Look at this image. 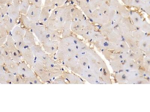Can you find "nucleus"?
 Here are the masks:
<instances>
[{
    "instance_id": "nucleus-4",
    "label": "nucleus",
    "mask_w": 150,
    "mask_h": 112,
    "mask_svg": "<svg viewBox=\"0 0 150 112\" xmlns=\"http://www.w3.org/2000/svg\"><path fill=\"white\" fill-rule=\"evenodd\" d=\"M39 41L42 43L50 41V35L47 27L44 25L36 24L32 29Z\"/></svg>"
},
{
    "instance_id": "nucleus-16",
    "label": "nucleus",
    "mask_w": 150,
    "mask_h": 112,
    "mask_svg": "<svg viewBox=\"0 0 150 112\" xmlns=\"http://www.w3.org/2000/svg\"><path fill=\"white\" fill-rule=\"evenodd\" d=\"M26 30L21 27H15L12 31V36L15 42H19L23 41Z\"/></svg>"
},
{
    "instance_id": "nucleus-34",
    "label": "nucleus",
    "mask_w": 150,
    "mask_h": 112,
    "mask_svg": "<svg viewBox=\"0 0 150 112\" xmlns=\"http://www.w3.org/2000/svg\"><path fill=\"white\" fill-rule=\"evenodd\" d=\"M133 35L134 38L137 40L139 42H140L146 36L145 33L142 31L137 30L133 33Z\"/></svg>"
},
{
    "instance_id": "nucleus-18",
    "label": "nucleus",
    "mask_w": 150,
    "mask_h": 112,
    "mask_svg": "<svg viewBox=\"0 0 150 112\" xmlns=\"http://www.w3.org/2000/svg\"><path fill=\"white\" fill-rule=\"evenodd\" d=\"M45 68L47 70L52 71L62 72V68L61 65L56 61L50 58L45 64Z\"/></svg>"
},
{
    "instance_id": "nucleus-48",
    "label": "nucleus",
    "mask_w": 150,
    "mask_h": 112,
    "mask_svg": "<svg viewBox=\"0 0 150 112\" xmlns=\"http://www.w3.org/2000/svg\"><path fill=\"white\" fill-rule=\"evenodd\" d=\"M11 1L12 3L13 4V0H11Z\"/></svg>"
},
{
    "instance_id": "nucleus-20",
    "label": "nucleus",
    "mask_w": 150,
    "mask_h": 112,
    "mask_svg": "<svg viewBox=\"0 0 150 112\" xmlns=\"http://www.w3.org/2000/svg\"><path fill=\"white\" fill-rule=\"evenodd\" d=\"M53 9L50 6H44L41 9L40 18V22L44 25L49 20L51 14V12Z\"/></svg>"
},
{
    "instance_id": "nucleus-26",
    "label": "nucleus",
    "mask_w": 150,
    "mask_h": 112,
    "mask_svg": "<svg viewBox=\"0 0 150 112\" xmlns=\"http://www.w3.org/2000/svg\"><path fill=\"white\" fill-rule=\"evenodd\" d=\"M127 71L125 70L117 72L115 75V79L119 83H126L127 82Z\"/></svg>"
},
{
    "instance_id": "nucleus-31",
    "label": "nucleus",
    "mask_w": 150,
    "mask_h": 112,
    "mask_svg": "<svg viewBox=\"0 0 150 112\" xmlns=\"http://www.w3.org/2000/svg\"><path fill=\"white\" fill-rule=\"evenodd\" d=\"M30 5L31 4L29 1H28V2L21 1L20 6L21 14L26 15Z\"/></svg>"
},
{
    "instance_id": "nucleus-25",
    "label": "nucleus",
    "mask_w": 150,
    "mask_h": 112,
    "mask_svg": "<svg viewBox=\"0 0 150 112\" xmlns=\"http://www.w3.org/2000/svg\"><path fill=\"white\" fill-rule=\"evenodd\" d=\"M129 48L126 42L123 41L118 44L115 45L114 51L116 52L125 53L129 52Z\"/></svg>"
},
{
    "instance_id": "nucleus-38",
    "label": "nucleus",
    "mask_w": 150,
    "mask_h": 112,
    "mask_svg": "<svg viewBox=\"0 0 150 112\" xmlns=\"http://www.w3.org/2000/svg\"><path fill=\"white\" fill-rule=\"evenodd\" d=\"M56 4V0H45L44 6H50L54 9Z\"/></svg>"
},
{
    "instance_id": "nucleus-42",
    "label": "nucleus",
    "mask_w": 150,
    "mask_h": 112,
    "mask_svg": "<svg viewBox=\"0 0 150 112\" xmlns=\"http://www.w3.org/2000/svg\"><path fill=\"white\" fill-rule=\"evenodd\" d=\"M143 8L146 13L150 15V1L147 3L144 4Z\"/></svg>"
},
{
    "instance_id": "nucleus-32",
    "label": "nucleus",
    "mask_w": 150,
    "mask_h": 112,
    "mask_svg": "<svg viewBox=\"0 0 150 112\" xmlns=\"http://www.w3.org/2000/svg\"><path fill=\"white\" fill-rule=\"evenodd\" d=\"M111 67L112 70L116 72L125 70L123 62L112 61L110 62Z\"/></svg>"
},
{
    "instance_id": "nucleus-2",
    "label": "nucleus",
    "mask_w": 150,
    "mask_h": 112,
    "mask_svg": "<svg viewBox=\"0 0 150 112\" xmlns=\"http://www.w3.org/2000/svg\"><path fill=\"white\" fill-rule=\"evenodd\" d=\"M71 5L65 4L60 7L55 8L51 13L50 19L56 20L64 26L66 22H72Z\"/></svg>"
},
{
    "instance_id": "nucleus-36",
    "label": "nucleus",
    "mask_w": 150,
    "mask_h": 112,
    "mask_svg": "<svg viewBox=\"0 0 150 112\" xmlns=\"http://www.w3.org/2000/svg\"><path fill=\"white\" fill-rule=\"evenodd\" d=\"M139 27L143 32L150 33V25L146 21H143Z\"/></svg>"
},
{
    "instance_id": "nucleus-43",
    "label": "nucleus",
    "mask_w": 150,
    "mask_h": 112,
    "mask_svg": "<svg viewBox=\"0 0 150 112\" xmlns=\"http://www.w3.org/2000/svg\"><path fill=\"white\" fill-rule=\"evenodd\" d=\"M67 0H56V6L60 7L65 4Z\"/></svg>"
},
{
    "instance_id": "nucleus-30",
    "label": "nucleus",
    "mask_w": 150,
    "mask_h": 112,
    "mask_svg": "<svg viewBox=\"0 0 150 112\" xmlns=\"http://www.w3.org/2000/svg\"><path fill=\"white\" fill-rule=\"evenodd\" d=\"M139 46L142 51L145 52L147 48L150 45V36H146L141 41L139 42Z\"/></svg>"
},
{
    "instance_id": "nucleus-47",
    "label": "nucleus",
    "mask_w": 150,
    "mask_h": 112,
    "mask_svg": "<svg viewBox=\"0 0 150 112\" xmlns=\"http://www.w3.org/2000/svg\"><path fill=\"white\" fill-rule=\"evenodd\" d=\"M149 82V84H150V77L148 78V79Z\"/></svg>"
},
{
    "instance_id": "nucleus-39",
    "label": "nucleus",
    "mask_w": 150,
    "mask_h": 112,
    "mask_svg": "<svg viewBox=\"0 0 150 112\" xmlns=\"http://www.w3.org/2000/svg\"><path fill=\"white\" fill-rule=\"evenodd\" d=\"M150 68V58L148 57L144 58V68L146 70H148Z\"/></svg>"
},
{
    "instance_id": "nucleus-12",
    "label": "nucleus",
    "mask_w": 150,
    "mask_h": 112,
    "mask_svg": "<svg viewBox=\"0 0 150 112\" xmlns=\"http://www.w3.org/2000/svg\"><path fill=\"white\" fill-rule=\"evenodd\" d=\"M4 59L5 68L9 72L13 74H18V66L16 62L12 59L10 57H4Z\"/></svg>"
},
{
    "instance_id": "nucleus-19",
    "label": "nucleus",
    "mask_w": 150,
    "mask_h": 112,
    "mask_svg": "<svg viewBox=\"0 0 150 112\" xmlns=\"http://www.w3.org/2000/svg\"><path fill=\"white\" fill-rule=\"evenodd\" d=\"M20 14V6L13 4L8 6V15L15 21H17Z\"/></svg>"
},
{
    "instance_id": "nucleus-14",
    "label": "nucleus",
    "mask_w": 150,
    "mask_h": 112,
    "mask_svg": "<svg viewBox=\"0 0 150 112\" xmlns=\"http://www.w3.org/2000/svg\"><path fill=\"white\" fill-rule=\"evenodd\" d=\"M33 71L31 70L24 62H21L18 66V73L23 78H28L35 76Z\"/></svg>"
},
{
    "instance_id": "nucleus-15",
    "label": "nucleus",
    "mask_w": 150,
    "mask_h": 112,
    "mask_svg": "<svg viewBox=\"0 0 150 112\" xmlns=\"http://www.w3.org/2000/svg\"><path fill=\"white\" fill-rule=\"evenodd\" d=\"M20 52L26 63L33 67L35 62V57L30 48H26Z\"/></svg>"
},
{
    "instance_id": "nucleus-7",
    "label": "nucleus",
    "mask_w": 150,
    "mask_h": 112,
    "mask_svg": "<svg viewBox=\"0 0 150 112\" xmlns=\"http://www.w3.org/2000/svg\"><path fill=\"white\" fill-rule=\"evenodd\" d=\"M30 49L35 57V62L38 61L42 62L45 65L47 61L50 58L47 55L45 54V52L43 51L41 47L39 45H35L30 48Z\"/></svg>"
},
{
    "instance_id": "nucleus-6",
    "label": "nucleus",
    "mask_w": 150,
    "mask_h": 112,
    "mask_svg": "<svg viewBox=\"0 0 150 112\" xmlns=\"http://www.w3.org/2000/svg\"><path fill=\"white\" fill-rule=\"evenodd\" d=\"M9 48L10 52L11 58L16 63H19L21 61V54L19 50L16 46L15 42L12 36L8 34L7 39L5 43Z\"/></svg>"
},
{
    "instance_id": "nucleus-22",
    "label": "nucleus",
    "mask_w": 150,
    "mask_h": 112,
    "mask_svg": "<svg viewBox=\"0 0 150 112\" xmlns=\"http://www.w3.org/2000/svg\"><path fill=\"white\" fill-rule=\"evenodd\" d=\"M63 76L69 83L71 84H84V81L80 77L74 74L68 73H64Z\"/></svg>"
},
{
    "instance_id": "nucleus-33",
    "label": "nucleus",
    "mask_w": 150,
    "mask_h": 112,
    "mask_svg": "<svg viewBox=\"0 0 150 112\" xmlns=\"http://www.w3.org/2000/svg\"><path fill=\"white\" fill-rule=\"evenodd\" d=\"M72 22H66L64 25L63 30L62 34V38H65L70 36L71 33V26Z\"/></svg>"
},
{
    "instance_id": "nucleus-17",
    "label": "nucleus",
    "mask_w": 150,
    "mask_h": 112,
    "mask_svg": "<svg viewBox=\"0 0 150 112\" xmlns=\"http://www.w3.org/2000/svg\"><path fill=\"white\" fill-rule=\"evenodd\" d=\"M16 21L11 18L8 14L0 19V24L4 26L8 32L13 30L16 26Z\"/></svg>"
},
{
    "instance_id": "nucleus-41",
    "label": "nucleus",
    "mask_w": 150,
    "mask_h": 112,
    "mask_svg": "<svg viewBox=\"0 0 150 112\" xmlns=\"http://www.w3.org/2000/svg\"><path fill=\"white\" fill-rule=\"evenodd\" d=\"M53 84H66L67 83L65 82L63 77L60 76L58 78L55 80L53 83Z\"/></svg>"
},
{
    "instance_id": "nucleus-8",
    "label": "nucleus",
    "mask_w": 150,
    "mask_h": 112,
    "mask_svg": "<svg viewBox=\"0 0 150 112\" xmlns=\"http://www.w3.org/2000/svg\"><path fill=\"white\" fill-rule=\"evenodd\" d=\"M41 9L31 5L26 15L33 23L37 24L40 21Z\"/></svg>"
},
{
    "instance_id": "nucleus-46",
    "label": "nucleus",
    "mask_w": 150,
    "mask_h": 112,
    "mask_svg": "<svg viewBox=\"0 0 150 112\" xmlns=\"http://www.w3.org/2000/svg\"><path fill=\"white\" fill-rule=\"evenodd\" d=\"M21 1H25V2H28L29 1L30 2V0H21Z\"/></svg>"
},
{
    "instance_id": "nucleus-29",
    "label": "nucleus",
    "mask_w": 150,
    "mask_h": 112,
    "mask_svg": "<svg viewBox=\"0 0 150 112\" xmlns=\"http://www.w3.org/2000/svg\"><path fill=\"white\" fill-rule=\"evenodd\" d=\"M20 18L21 23L27 29H32L36 24L33 23L25 15L21 14Z\"/></svg>"
},
{
    "instance_id": "nucleus-45",
    "label": "nucleus",
    "mask_w": 150,
    "mask_h": 112,
    "mask_svg": "<svg viewBox=\"0 0 150 112\" xmlns=\"http://www.w3.org/2000/svg\"><path fill=\"white\" fill-rule=\"evenodd\" d=\"M145 52L146 55L147 57L150 58V45L148 47V48H147Z\"/></svg>"
},
{
    "instance_id": "nucleus-10",
    "label": "nucleus",
    "mask_w": 150,
    "mask_h": 112,
    "mask_svg": "<svg viewBox=\"0 0 150 112\" xmlns=\"http://www.w3.org/2000/svg\"><path fill=\"white\" fill-rule=\"evenodd\" d=\"M129 49L134 52L137 53L141 52V49L136 43V40L132 35L129 34V32L125 33L123 35Z\"/></svg>"
},
{
    "instance_id": "nucleus-5",
    "label": "nucleus",
    "mask_w": 150,
    "mask_h": 112,
    "mask_svg": "<svg viewBox=\"0 0 150 112\" xmlns=\"http://www.w3.org/2000/svg\"><path fill=\"white\" fill-rule=\"evenodd\" d=\"M103 54L105 58L110 62L116 61L123 62L126 60L131 58L129 52L122 53L116 52H114L111 50H105L103 52Z\"/></svg>"
},
{
    "instance_id": "nucleus-40",
    "label": "nucleus",
    "mask_w": 150,
    "mask_h": 112,
    "mask_svg": "<svg viewBox=\"0 0 150 112\" xmlns=\"http://www.w3.org/2000/svg\"><path fill=\"white\" fill-rule=\"evenodd\" d=\"M31 5L36 7H41L42 0H30Z\"/></svg>"
},
{
    "instance_id": "nucleus-27",
    "label": "nucleus",
    "mask_w": 150,
    "mask_h": 112,
    "mask_svg": "<svg viewBox=\"0 0 150 112\" xmlns=\"http://www.w3.org/2000/svg\"><path fill=\"white\" fill-rule=\"evenodd\" d=\"M8 32L6 27L0 24V46H2L6 42L8 35Z\"/></svg>"
},
{
    "instance_id": "nucleus-28",
    "label": "nucleus",
    "mask_w": 150,
    "mask_h": 112,
    "mask_svg": "<svg viewBox=\"0 0 150 112\" xmlns=\"http://www.w3.org/2000/svg\"><path fill=\"white\" fill-rule=\"evenodd\" d=\"M50 35V39L52 41H59L61 39V33L58 31L52 29H47Z\"/></svg>"
},
{
    "instance_id": "nucleus-9",
    "label": "nucleus",
    "mask_w": 150,
    "mask_h": 112,
    "mask_svg": "<svg viewBox=\"0 0 150 112\" xmlns=\"http://www.w3.org/2000/svg\"><path fill=\"white\" fill-rule=\"evenodd\" d=\"M62 72L52 71L45 69L38 76L41 78L42 82H47L51 81L56 77L61 76L63 74Z\"/></svg>"
},
{
    "instance_id": "nucleus-24",
    "label": "nucleus",
    "mask_w": 150,
    "mask_h": 112,
    "mask_svg": "<svg viewBox=\"0 0 150 112\" xmlns=\"http://www.w3.org/2000/svg\"><path fill=\"white\" fill-rule=\"evenodd\" d=\"M71 13L72 21H77L84 19L82 12L75 7L74 5H71Z\"/></svg>"
},
{
    "instance_id": "nucleus-21",
    "label": "nucleus",
    "mask_w": 150,
    "mask_h": 112,
    "mask_svg": "<svg viewBox=\"0 0 150 112\" xmlns=\"http://www.w3.org/2000/svg\"><path fill=\"white\" fill-rule=\"evenodd\" d=\"M125 70L132 71L139 70L140 66L136 61L132 59H128L123 62Z\"/></svg>"
},
{
    "instance_id": "nucleus-13",
    "label": "nucleus",
    "mask_w": 150,
    "mask_h": 112,
    "mask_svg": "<svg viewBox=\"0 0 150 112\" xmlns=\"http://www.w3.org/2000/svg\"><path fill=\"white\" fill-rule=\"evenodd\" d=\"M96 48L103 52L105 50H114L115 45L105 39H103L100 42L94 43Z\"/></svg>"
},
{
    "instance_id": "nucleus-44",
    "label": "nucleus",
    "mask_w": 150,
    "mask_h": 112,
    "mask_svg": "<svg viewBox=\"0 0 150 112\" xmlns=\"http://www.w3.org/2000/svg\"><path fill=\"white\" fill-rule=\"evenodd\" d=\"M12 4L11 0H0V5H7L9 6Z\"/></svg>"
},
{
    "instance_id": "nucleus-35",
    "label": "nucleus",
    "mask_w": 150,
    "mask_h": 112,
    "mask_svg": "<svg viewBox=\"0 0 150 112\" xmlns=\"http://www.w3.org/2000/svg\"><path fill=\"white\" fill-rule=\"evenodd\" d=\"M25 84H41V83L36 76L24 78Z\"/></svg>"
},
{
    "instance_id": "nucleus-3",
    "label": "nucleus",
    "mask_w": 150,
    "mask_h": 112,
    "mask_svg": "<svg viewBox=\"0 0 150 112\" xmlns=\"http://www.w3.org/2000/svg\"><path fill=\"white\" fill-rule=\"evenodd\" d=\"M71 29L73 32L82 36L88 32L93 31V27L84 18L79 21H72Z\"/></svg>"
},
{
    "instance_id": "nucleus-37",
    "label": "nucleus",
    "mask_w": 150,
    "mask_h": 112,
    "mask_svg": "<svg viewBox=\"0 0 150 112\" xmlns=\"http://www.w3.org/2000/svg\"><path fill=\"white\" fill-rule=\"evenodd\" d=\"M8 6L7 5H0V15L1 19L8 14Z\"/></svg>"
},
{
    "instance_id": "nucleus-1",
    "label": "nucleus",
    "mask_w": 150,
    "mask_h": 112,
    "mask_svg": "<svg viewBox=\"0 0 150 112\" xmlns=\"http://www.w3.org/2000/svg\"><path fill=\"white\" fill-rule=\"evenodd\" d=\"M59 48L57 52V59L65 62L84 49L86 45L76 37L69 36L59 41Z\"/></svg>"
},
{
    "instance_id": "nucleus-11",
    "label": "nucleus",
    "mask_w": 150,
    "mask_h": 112,
    "mask_svg": "<svg viewBox=\"0 0 150 112\" xmlns=\"http://www.w3.org/2000/svg\"><path fill=\"white\" fill-rule=\"evenodd\" d=\"M43 46L45 51L50 54H53L58 51L59 48V42L57 41H52L42 43Z\"/></svg>"
},
{
    "instance_id": "nucleus-23",
    "label": "nucleus",
    "mask_w": 150,
    "mask_h": 112,
    "mask_svg": "<svg viewBox=\"0 0 150 112\" xmlns=\"http://www.w3.org/2000/svg\"><path fill=\"white\" fill-rule=\"evenodd\" d=\"M35 38V36L31 32L26 30V33L24 37V41L29 48L36 45Z\"/></svg>"
}]
</instances>
